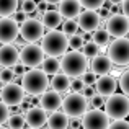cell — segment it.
<instances>
[{
	"instance_id": "obj_26",
	"label": "cell",
	"mask_w": 129,
	"mask_h": 129,
	"mask_svg": "<svg viewBox=\"0 0 129 129\" xmlns=\"http://www.w3.org/2000/svg\"><path fill=\"white\" fill-rule=\"evenodd\" d=\"M60 25H62V29H60V31L66 36H74V35L79 33V25H77L75 18H66Z\"/></svg>"
},
{
	"instance_id": "obj_20",
	"label": "cell",
	"mask_w": 129,
	"mask_h": 129,
	"mask_svg": "<svg viewBox=\"0 0 129 129\" xmlns=\"http://www.w3.org/2000/svg\"><path fill=\"white\" fill-rule=\"evenodd\" d=\"M59 10L62 18H77V15L80 13V5L77 0H60L59 3Z\"/></svg>"
},
{
	"instance_id": "obj_44",
	"label": "cell",
	"mask_w": 129,
	"mask_h": 129,
	"mask_svg": "<svg viewBox=\"0 0 129 129\" xmlns=\"http://www.w3.org/2000/svg\"><path fill=\"white\" fill-rule=\"evenodd\" d=\"M43 2H44V3H47V5H57L60 0H43Z\"/></svg>"
},
{
	"instance_id": "obj_5",
	"label": "cell",
	"mask_w": 129,
	"mask_h": 129,
	"mask_svg": "<svg viewBox=\"0 0 129 129\" xmlns=\"http://www.w3.org/2000/svg\"><path fill=\"white\" fill-rule=\"evenodd\" d=\"M60 108H62V113L69 118H80L88 110V100L82 93L72 91V93H67L66 98H62Z\"/></svg>"
},
{
	"instance_id": "obj_25",
	"label": "cell",
	"mask_w": 129,
	"mask_h": 129,
	"mask_svg": "<svg viewBox=\"0 0 129 129\" xmlns=\"http://www.w3.org/2000/svg\"><path fill=\"white\" fill-rule=\"evenodd\" d=\"M18 8V0H0V16H10Z\"/></svg>"
},
{
	"instance_id": "obj_32",
	"label": "cell",
	"mask_w": 129,
	"mask_h": 129,
	"mask_svg": "<svg viewBox=\"0 0 129 129\" xmlns=\"http://www.w3.org/2000/svg\"><path fill=\"white\" fill-rule=\"evenodd\" d=\"M67 46L72 47V51H80L83 46V39L80 38L79 35H74V36H69L67 39Z\"/></svg>"
},
{
	"instance_id": "obj_10",
	"label": "cell",
	"mask_w": 129,
	"mask_h": 129,
	"mask_svg": "<svg viewBox=\"0 0 129 129\" xmlns=\"http://www.w3.org/2000/svg\"><path fill=\"white\" fill-rule=\"evenodd\" d=\"M105 29L111 38H126L129 33V18L123 13H113L108 16Z\"/></svg>"
},
{
	"instance_id": "obj_27",
	"label": "cell",
	"mask_w": 129,
	"mask_h": 129,
	"mask_svg": "<svg viewBox=\"0 0 129 129\" xmlns=\"http://www.w3.org/2000/svg\"><path fill=\"white\" fill-rule=\"evenodd\" d=\"M100 51H101L100 46L95 44L93 41H87V43H83V46H82V54L87 57V59H88V57H90V59L95 57L96 54H100Z\"/></svg>"
},
{
	"instance_id": "obj_40",
	"label": "cell",
	"mask_w": 129,
	"mask_h": 129,
	"mask_svg": "<svg viewBox=\"0 0 129 129\" xmlns=\"http://www.w3.org/2000/svg\"><path fill=\"white\" fill-rule=\"evenodd\" d=\"M10 69H12V72H13V75H15V77H21L23 74L26 72V67L23 66L21 62L15 64V66H13V67H10Z\"/></svg>"
},
{
	"instance_id": "obj_35",
	"label": "cell",
	"mask_w": 129,
	"mask_h": 129,
	"mask_svg": "<svg viewBox=\"0 0 129 129\" xmlns=\"http://www.w3.org/2000/svg\"><path fill=\"white\" fill-rule=\"evenodd\" d=\"M8 116H10V108L7 106L3 101H0V126H2L3 123H7Z\"/></svg>"
},
{
	"instance_id": "obj_12",
	"label": "cell",
	"mask_w": 129,
	"mask_h": 129,
	"mask_svg": "<svg viewBox=\"0 0 129 129\" xmlns=\"http://www.w3.org/2000/svg\"><path fill=\"white\" fill-rule=\"evenodd\" d=\"M75 21L79 25V29L85 33H91L101 25V16L96 13V10H85V12L77 15Z\"/></svg>"
},
{
	"instance_id": "obj_34",
	"label": "cell",
	"mask_w": 129,
	"mask_h": 129,
	"mask_svg": "<svg viewBox=\"0 0 129 129\" xmlns=\"http://www.w3.org/2000/svg\"><path fill=\"white\" fill-rule=\"evenodd\" d=\"M36 7H38V3L35 2V0H21V12H25L26 15H29V13H35Z\"/></svg>"
},
{
	"instance_id": "obj_18",
	"label": "cell",
	"mask_w": 129,
	"mask_h": 129,
	"mask_svg": "<svg viewBox=\"0 0 129 129\" xmlns=\"http://www.w3.org/2000/svg\"><path fill=\"white\" fill-rule=\"evenodd\" d=\"M20 62V51L16 46L12 44H2L0 46V66L2 67H13Z\"/></svg>"
},
{
	"instance_id": "obj_31",
	"label": "cell",
	"mask_w": 129,
	"mask_h": 129,
	"mask_svg": "<svg viewBox=\"0 0 129 129\" xmlns=\"http://www.w3.org/2000/svg\"><path fill=\"white\" fill-rule=\"evenodd\" d=\"M16 77L13 75L12 69L10 67H2V70H0V82L5 85V83H10V82H15Z\"/></svg>"
},
{
	"instance_id": "obj_46",
	"label": "cell",
	"mask_w": 129,
	"mask_h": 129,
	"mask_svg": "<svg viewBox=\"0 0 129 129\" xmlns=\"http://www.w3.org/2000/svg\"><path fill=\"white\" fill-rule=\"evenodd\" d=\"M0 129H8V127H3V126H0Z\"/></svg>"
},
{
	"instance_id": "obj_4",
	"label": "cell",
	"mask_w": 129,
	"mask_h": 129,
	"mask_svg": "<svg viewBox=\"0 0 129 129\" xmlns=\"http://www.w3.org/2000/svg\"><path fill=\"white\" fill-rule=\"evenodd\" d=\"M105 114L110 119H126L129 114V98L123 93H113L105 100Z\"/></svg>"
},
{
	"instance_id": "obj_6",
	"label": "cell",
	"mask_w": 129,
	"mask_h": 129,
	"mask_svg": "<svg viewBox=\"0 0 129 129\" xmlns=\"http://www.w3.org/2000/svg\"><path fill=\"white\" fill-rule=\"evenodd\" d=\"M108 59L111 64L124 67L129 64V41L127 38H114V41L108 44Z\"/></svg>"
},
{
	"instance_id": "obj_43",
	"label": "cell",
	"mask_w": 129,
	"mask_h": 129,
	"mask_svg": "<svg viewBox=\"0 0 129 129\" xmlns=\"http://www.w3.org/2000/svg\"><path fill=\"white\" fill-rule=\"evenodd\" d=\"M69 127H72V129L80 127V119L79 118H72V119L69 118Z\"/></svg>"
},
{
	"instance_id": "obj_17",
	"label": "cell",
	"mask_w": 129,
	"mask_h": 129,
	"mask_svg": "<svg viewBox=\"0 0 129 129\" xmlns=\"http://www.w3.org/2000/svg\"><path fill=\"white\" fill-rule=\"evenodd\" d=\"M60 103H62V95L57 93L54 90H46L44 93H41V100H39V105L46 113H52V111H57L60 108Z\"/></svg>"
},
{
	"instance_id": "obj_30",
	"label": "cell",
	"mask_w": 129,
	"mask_h": 129,
	"mask_svg": "<svg viewBox=\"0 0 129 129\" xmlns=\"http://www.w3.org/2000/svg\"><path fill=\"white\" fill-rule=\"evenodd\" d=\"M103 105H105V96H101L98 93H93L88 98V110H90V106L93 110H100V108H103Z\"/></svg>"
},
{
	"instance_id": "obj_13",
	"label": "cell",
	"mask_w": 129,
	"mask_h": 129,
	"mask_svg": "<svg viewBox=\"0 0 129 129\" xmlns=\"http://www.w3.org/2000/svg\"><path fill=\"white\" fill-rule=\"evenodd\" d=\"M18 38V23L8 16L0 18V43L12 44Z\"/></svg>"
},
{
	"instance_id": "obj_39",
	"label": "cell",
	"mask_w": 129,
	"mask_h": 129,
	"mask_svg": "<svg viewBox=\"0 0 129 129\" xmlns=\"http://www.w3.org/2000/svg\"><path fill=\"white\" fill-rule=\"evenodd\" d=\"M10 16H12V20H15L16 23H23L26 18H28V15H26L25 12H21V10H15Z\"/></svg>"
},
{
	"instance_id": "obj_24",
	"label": "cell",
	"mask_w": 129,
	"mask_h": 129,
	"mask_svg": "<svg viewBox=\"0 0 129 129\" xmlns=\"http://www.w3.org/2000/svg\"><path fill=\"white\" fill-rule=\"evenodd\" d=\"M93 35H91V41L95 44H98L100 46V49H105V47L110 44L111 41V36L108 35V31L105 28H96L95 31H91Z\"/></svg>"
},
{
	"instance_id": "obj_14",
	"label": "cell",
	"mask_w": 129,
	"mask_h": 129,
	"mask_svg": "<svg viewBox=\"0 0 129 129\" xmlns=\"http://www.w3.org/2000/svg\"><path fill=\"white\" fill-rule=\"evenodd\" d=\"M23 118H25V123L31 129H41L46 124L47 113L41 106H33V108H28L25 111V116Z\"/></svg>"
},
{
	"instance_id": "obj_36",
	"label": "cell",
	"mask_w": 129,
	"mask_h": 129,
	"mask_svg": "<svg viewBox=\"0 0 129 129\" xmlns=\"http://www.w3.org/2000/svg\"><path fill=\"white\" fill-rule=\"evenodd\" d=\"M83 87H85V83L82 82V79H80V77H75V79L70 80V90L75 91V93H80Z\"/></svg>"
},
{
	"instance_id": "obj_33",
	"label": "cell",
	"mask_w": 129,
	"mask_h": 129,
	"mask_svg": "<svg viewBox=\"0 0 129 129\" xmlns=\"http://www.w3.org/2000/svg\"><path fill=\"white\" fill-rule=\"evenodd\" d=\"M118 85H119V88L123 90V95L127 96L129 95V72L127 70H124V72L119 75V83H118Z\"/></svg>"
},
{
	"instance_id": "obj_9",
	"label": "cell",
	"mask_w": 129,
	"mask_h": 129,
	"mask_svg": "<svg viewBox=\"0 0 129 129\" xmlns=\"http://www.w3.org/2000/svg\"><path fill=\"white\" fill-rule=\"evenodd\" d=\"M44 56H46V54L43 52L41 46H38V44H35V43H29V44H26V46H23L21 51H20V62L25 67L36 69V67L41 66Z\"/></svg>"
},
{
	"instance_id": "obj_28",
	"label": "cell",
	"mask_w": 129,
	"mask_h": 129,
	"mask_svg": "<svg viewBox=\"0 0 129 129\" xmlns=\"http://www.w3.org/2000/svg\"><path fill=\"white\" fill-rule=\"evenodd\" d=\"M7 123H8V129H23L25 127V118H23V114L15 113L8 116Z\"/></svg>"
},
{
	"instance_id": "obj_19",
	"label": "cell",
	"mask_w": 129,
	"mask_h": 129,
	"mask_svg": "<svg viewBox=\"0 0 129 129\" xmlns=\"http://www.w3.org/2000/svg\"><path fill=\"white\" fill-rule=\"evenodd\" d=\"M47 129H69V116L62 111H52L46 119Z\"/></svg>"
},
{
	"instance_id": "obj_8",
	"label": "cell",
	"mask_w": 129,
	"mask_h": 129,
	"mask_svg": "<svg viewBox=\"0 0 129 129\" xmlns=\"http://www.w3.org/2000/svg\"><path fill=\"white\" fill-rule=\"evenodd\" d=\"M18 35L26 43H36L43 38L44 26L41 25V21L35 18H26L21 25H18Z\"/></svg>"
},
{
	"instance_id": "obj_15",
	"label": "cell",
	"mask_w": 129,
	"mask_h": 129,
	"mask_svg": "<svg viewBox=\"0 0 129 129\" xmlns=\"http://www.w3.org/2000/svg\"><path fill=\"white\" fill-rule=\"evenodd\" d=\"M118 88V82L116 79H114L113 75H110V74H106V75H100L96 80H95V91H96L98 95H101V96H110V95H113L114 91H116Z\"/></svg>"
},
{
	"instance_id": "obj_21",
	"label": "cell",
	"mask_w": 129,
	"mask_h": 129,
	"mask_svg": "<svg viewBox=\"0 0 129 129\" xmlns=\"http://www.w3.org/2000/svg\"><path fill=\"white\" fill-rule=\"evenodd\" d=\"M51 88H52L54 91H57V93H69L70 90V77H67L66 74L62 72H57L56 75H52V79H51L49 82Z\"/></svg>"
},
{
	"instance_id": "obj_7",
	"label": "cell",
	"mask_w": 129,
	"mask_h": 129,
	"mask_svg": "<svg viewBox=\"0 0 129 129\" xmlns=\"http://www.w3.org/2000/svg\"><path fill=\"white\" fill-rule=\"evenodd\" d=\"M25 95L26 93L21 88V85H18L15 82L5 83V85L0 88V101H3L8 108L20 106L25 101Z\"/></svg>"
},
{
	"instance_id": "obj_47",
	"label": "cell",
	"mask_w": 129,
	"mask_h": 129,
	"mask_svg": "<svg viewBox=\"0 0 129 129\" xmlns=\"http://www.w3.org/2000/svg\"><path fill=\"white\" fill-rule=\"evenodd\" d=\"M23 129H31V127H23Z\"/></svg>"
},
{
	"instance_id": "obj_41",
	"label": "cell",
	"mask_w": 129,
	"mask_h": 129,
	"mask_svg": "<svg viewBox=\"0 0 129 129\" xmlns=\"http://www.w3.org/2000/svg\"><path fill=\"white\" fill-rule=\"evenodd\" d=\"M80 93H82L83 96H85L87 100H88V98H90L91 95L95 93V90H93V87H91V85H85V87L82 88V91H80Z\"/></svg>"
},
{
	"instance_id": "obj_37",
	"label": "cell",
	"mask_w": 129,
	"mask_h": 129,
	"mask_svg": "<svg viewBox=\"0 0 129 129\" xmlns=\"http://www.w3.org/2000/svg\"><path fill=\"white\" fill-rule=\"evenodd\" d=\"M108 129H129V123L126 119H114L108 124Z\"/></svg>"
},
{
	"instance_id": "obj_23",
	"label": "cell",
	"mask_w": 129,
	"mask_h": 129,
	"mask_svg": "<svg viewBox=\"0 0 129 129\" xmlns=\"http://www.w3.org/2000/svg\"><path fill=\"white\" fill-rule=\"evenodd\" d=\"M41 70L46 75H56L57 72H60V60L52 56L44 57L41 62Z\"/></svg>"
},
{
	"instance_id": "obj_1",
	"label": "cell",
	"mask_w": 129,
	"mask_h": 129,
	"mask_svg": "<svg viewBox=\"0 0 129 129\" xmlns=\"http://www.w3.org/2000/svg\"><path fill=\"white\" fill-rule=\"evenodd\" d=\"M88 69V59L83 56L80 51H70V52H64L62 59H60V70L70 79L80 77L83 72Z\"/></svg>"
},
{
	"instance_id": "obj_45",
	"label": "cell",
	"mask_w": 129,
	"mask_h": 129,
	"mask_svg": "<svg viewBox=\"0 0 129 129\" xmlns=\"http://www.w3.org/2000/svg\"><path fill=\"white\" fill-rule=\"evenodd\" d=\"M108 2H111V3H113V5H119V3L123 2V0H108Z\"/></svg>"
},
{
	"instance_id": "obj_42",
	"label": "cell",
	"mask_w": 129,
	"mask_h": 129,
	"mask_svg": "<svg viewBox=\"0 0 129 129\" xmlns=\"http://www.w3.org/2000/svg\"><path fill=\"white\" fill-rule=\"evenodd\" d=\"M121 13L129 16V0H123L121 2Z\"/></svg>"
},
{
	"instance_id": "obj_29",
	"label": "cell",
	"mask_w": 129,
	"mask_h": 129,
	"mask_svg": "<svg viewBox=\"0 0 129 129\" xmlns=\"http://www.w3.org/2000/svg\"><path fill=\"white\" fill-rule=\"evenodd\" d=\"M80 7H83L85 10H98L103 7L105 0H77Z\"/></svg>"
},
{
	"instance_id": "obj_3",
	"label": "cell",
	"mask_w": 129,
	"mask_h": 129,
	"mask_svg": "<svg viewBox=\"0 0 129 129\" xmlns=\"http://www.w3.org/2000/svg\"><path fill=\"white\" fill-rule=\"evenodd\" d=\"M41 41V49L44 54L52 57H59L64 52H67V36L62 31H57V29H51L46 35H43Z\"/></svg>"
},
{
	"instance_id": "obj_38",
	"label": "cell",
	"mask_w": 129,
	"mask_h": 129,
	"mask_svg": "<svg viewBox=\"0 0 129 129\" xmlns=\"http://www.w3.org/2000/svg\"><path fill=\"white\" fill-rule=\"evenodd\" d=\"M80 79H82V82L85 83V85H93L95 80H96V75L91 72H83L82 75H80Z\"/></svg>"
},
{
	"instance_id": "obj_16",
	"label": "cell",
	"mask_w": 129,
	"mask_h": 129,
	"mask_svg": "<svg viewBox=\"0 0 129 129\" xmlns=\"http://www.w3.org/2000/svg\"><path fill=\"white\" fill-rule=\"evenodd\" d=\"M88 66H90V72L95 74L96 77L106 75V74H110L111 69H113V64H111V60L108 59L106 54H96L95 57H91V60L88 62Z\"/></svg>"
},
{
	"instance_id": "obj_2",
	"label": "cell",
	"mask_w": 129,
	"mask_h": 129,
	"mask_svg": "<svg viewBox=\"0 0 129 129\" xmlns=\"http://www.w3.org/2000/svg\"><path fill=\"white\" fill-rule=\"evenodd\" d=\"M47 87H49V79L41 69L26 70L21 75V88L25 90V93L31 95V96H38L44 93Z\"/></svg>"
},
{
	"instance_id": "obj_22",
	"label": "cell",
	"mask_w": 129,
	"mask_h": 129,
	"mask_svg": "<svg viewBox=\"0 0 129 129\" xmlns=\"http://www.w3.org/2000/svg\"><path fill=\"white\" fill-rule=\"evenodd\" d=\"M62 23V16L57 10H46L41 16V25L44 26V29H56L57 26H60Z\"/></svg>"
},
{
	"instance_id": "obj_11",
	"label": "cell",
	"mask_w": 129,
	"mask_h": 129,
	"mask_svg": "<svg viewBox=\"0 0 129 129\" xmlns=\"http://www.w3.org/2000/svg\"><path fill=\"white\" fill-rule=\"evenodd\" d=\"M110 124V118L105 114V111L101 110H87L82 114V121L80 126L83 129H108Z\"/></svg>"
}]
</instances>
